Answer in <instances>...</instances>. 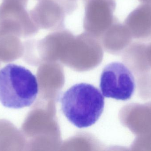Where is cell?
<instances>
[{"instance_id":"cell-6","label":"cell","mask_w":151,"mask_h":151,"mask_svg":"<svg viewBox=\"0 0 151 151\" xmlns=\"http://www.w3.org/2000/svg\"><path fill=\"white\" fill-rule=\"evenodd\" d=\"M69 1H77V0H69Z\"/></svg>"},{"instance_id":"cell-2","label":"cell","mask_w":151,"mask_h":151,"mask_svg":"<svg viewBox=\"0 0 151 151\" xmlns=\"http://www.w3.org/2000/svg\"><path fill=\"white\" fill-rule=\"evenodd\" d=\"M39 92L36 76L25 67L9 64L0 70V103L6 108L31 106Z\"/></svg>"},{"instance_id":"cell-5","label":"cell","mask_w":151,"mask_h":151,"mask_svg":"<svg viewBox=\"0 0 151 151\" xmlns=\"http://www.w3.org/2000/svg\"><path fill=\"white\" fill-rule=\"evenodd\" d=\"M67 0H41L32 12L39 28L56 31L64 29L66 14H70Z\"/></svg>"},{"instance_id":"cell-3","label":"cell","mask_w":151,"mask_h":151,"mask_svg":"<svg viewBox=\"0 0 151 151\" xmlns=\"http://www.w3.org/2000/svg\"><path fill=\"white\" fill-rule=\"evenodd\" d=\"M103 95L126 101L132 97L136 88L134 78L130 70L120 62H112L103 69L100 79Z\"/></svg>"},{"instance_id":"cell-4","label":"cell","mask_w":151,"mask_h":151,"mask_svg":"<svg viewBox=\"0 0 151 151\" xmlns=\"http://www.w3.org/2000/svg\"><path fill=\"white\" fill-rule=\"evenodd\" d=\"M84 4L85 32L100 39L114 22L116 3L114 0H84Z\"/></svg>"},{"instance_id":"cell-1","label":"cell","mask_w":151,"mask_h":151,"mask_svg":"<svg viewBox=\"0 0 151 151\" xmlns=\"http://www.w3.org/2000/svg\"><path fill=\"white\" fill-rule=\"evenodd\" d=\"M62 110L67 119L78 128L94 125L103 113L104 98L98 88L91 84H75L61 98Z\"/></svg>"}]
</instances>
